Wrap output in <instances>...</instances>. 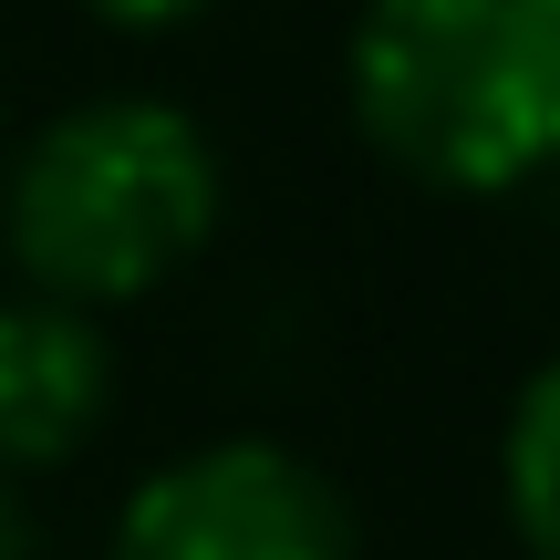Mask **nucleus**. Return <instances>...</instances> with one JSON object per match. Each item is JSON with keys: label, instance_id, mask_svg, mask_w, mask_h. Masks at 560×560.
I'll use <instances>...</instances> for the list:
<instances>
[{"label": "nucleus", "instance_id": "nucleus-1", "mask_svg": "<svg viewBox=\"0 0 560 560\" xmlns=\"http://www.w3.org/2000/svg\"><path fill=\"white\" fill-rule=\"evenodd\" d=\"M229 208V166L208 125L166 94H83L0 166V249L21 291L73 312H125L166 291Z\"/></svg>", "mask_w": 560, "mask_h": 560}, {"label": "nucleus", "instance_id": "nucleus-2", "mask_svg": "<svg viewBox=\"0 0 560 560\" xmlns=\"http://www.w3.org/2000/svg\"><path fill=\"white\" fill-rule=\"evenodd\" d=\"M353 125L436 198H520L560 166V0H363Z\"/></svg>", "mask_w": 560, "mask_h": 560}, {"label": "nucleus", "instance_id": "nucleus-3", "mask_svg": "<svg viewBox=\"0 0 560 560\" xmlns=\"http://www.w3.org/2000/svg\"><path fill=\"white\" fill-rule=\"evenodd\" d=\"M115 560H353V499L280 436H208L125 488Z\"/></svg>", "mask_w": 560, "mask_h": 560}, {"label": "nucleus", "instance_id": "nucleus-4", "mask_svg": "<svg viewBox=\"0 0 560 560\" xmlns=\"http://www.w3.org/2000/svg\"><path fill=\"white\" fill-rule=\"evenodd\" d=\"M104 416H115L104 312H73L52 291H11L0 301V478L73 467Z\"/></svg>", "mask_w": 560, "mask_h": 560}, {"label": "nucleus", "instance_id": "nucleus-5", "mask_svg": "<svg viewBox=\"0 0 560 560\" xmlns=\"http://www.w3.org/2000/svg\"><path fill=\"white\" fill-rule=\"evenodd\" d=\"M499 499L529 560H560V353L529 363V384L509 395L499 425Z\"/></svg>", "mask_w": 560, "mask_h": 560}, {"label": "nucleus", "instance_id": "nucleus-6", "mask_svg": "<svg viewBox=\"0 0 560 560\" xmlns=\"http://www.w3.org/2000/svg\"><path fill=\"white\" fill-rule=\"evenodd\" d=\"M83 21H104V32H125V42H166V32H187V21H208L219 0H73Z\"/></svg>", "mask_w": 560, "mask_h": 560}, {"label": "nucleus", "instance_id": "nucleus-7", "mask_svg": "<svg viewBox=\"0 0 560 560\" xmlns=\"http://www.w3.org/2000/svg\"><path fill=\"white\" fill-rule=\"evenodd\" d=\"M0 560H32V520H21V499H11V478H0Z\"/></svg>", "mask_w": 560, "mask_h": 560}]
</instances>
